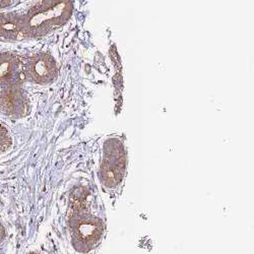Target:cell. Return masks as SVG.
Listing matches in <instances>:
<instances>
[{"label": "cell", "mask_w": 254, "mask_h": 254, "mask_svg": "<svg viewBox=\"0 0 254 254\" xmlns=\"http://www.w3.org/2000/svg\"><path fill=\"white\" fill-rule=\"evenodd\" d=\"M14 0H0V9H3L6 7H9Z\"/></svg>", "instance_id": "cell-7"}, {"label": "cell", "mask_w": 254, "mask_h": 254, "mask_svg": "<svg viewBox=\"0 0 254 254\" xmlns=\"http://www.w3.org/2000/svg\"><path fill=\"white\" fill-rule=\"evenodd\" d=\"M11 145V137L8 129L0 123V154L6 152Z\"/></svg>", "instance_id": "cell-6"}, {"label": "cell", "mask_w": 254, "mask_h": 254, "mask_svg": "<svg viewBox=\"0 0 254 254\" xmlns=\"http://www.w3.org/2000/svg\"><path fill=\"white\" fill-rule=\"evenodd\" d=\"M22 82L17 58L10 53L0 54V86Z\"/></svg>", "instance_id": "cell-4"}, {"label": "cell", "mask_w": 254, "mask_h": 254, "mask_svg": "<svg viewBox=\"0 0 254 254\" xmlns=\"http://www.w3.org/2000/svg\"><path fill=\"white\" fill-rule=\"evenodd\" d=\"M6 237V231H5V228L3 227V225L0 223V244H1L4 239Z\"/></svg>", "instance_id": "cell-8"}, {"label": "cell", "mask_w": 254, "mask_h": 254, "mask_svg": "<svg viewBox=\"0 0 254 254\" xmlns=\"http://www.w3.org/2000/svg\"><path fill=\"white\" fill-rule=\"evenodd\" d=\"M22 34V15L0 12V41L13 42Z\"/></svg>", "instance_id": "cell-5"}, {"label": "cell", "mask_w": 254, "mask_h": 254, "mask_svg": "<svg viewBox=\"0 0 254 254\" xmlns=\"http://www.w3.org/2000/svg\"><path fill=\"white\" fill-rule=\"evenodd\" d=\"M27 100L20 83L0 86V112L9 117H20L26 112Z\"/></svg>", "instance_id": "cell-3"}, {"label": "cell", "mask_w": 254, "mask_h": 254, "mask_svg": "<svg viewBox=\"0 0 254 254\" xmlns=\"http://www.w3.org/2000/svg\"><path fill=\"white\" fill-rule=\"evenodd\" d=\"M24 75L26 79L36 83H48L57 75L56 62L50 54H36L26 64Z\"/></svg>", "instance_id": "cell-2"}, {"label": "cell", "mask_w": 254, "mask_h": 254, "mask_svg": "<svg viewBox=\"0 0 254 254\" xmlns=\"http://www.w3.org/2000/svg\"><path fill=\"white\" fill-rule=\"evenodd\" d=\"M71 13L70 0H41L22 15V34L37 39L66 23Z\"/></svg>", "instance_id": "cell-1"}]
</instances>
